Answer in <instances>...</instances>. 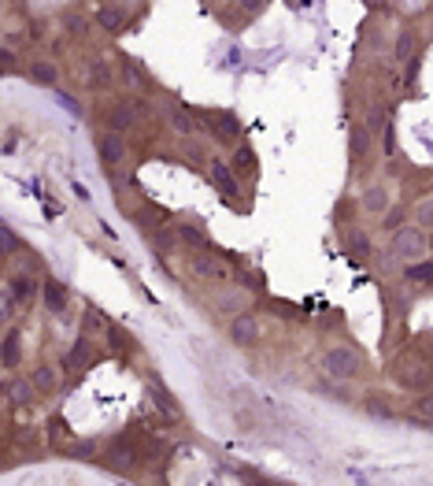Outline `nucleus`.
<instances>
[{"label": "nucleus", "mask_w": 433, "mask_h": 486, "mask_svg": "<svg viewBox=\"0 0 433 486\" xmlns=\"http://www.w3.org/2000/svg\"><path fill=\"white\" fill-rule=\"evenodd\" d=\"M108 182H112V193L119 201L130 197V189H134V175L126 172V167H119V172H108Z\"/></svg>", "instance_id": "obj_38"}, {"label": "nucleus", "mask_w": 433, "mask_h": 486, "mask_svg": "<svg viewBox=\"0 0 433 486\" xmlns=\"http://www.w3.org/2000/svg\"><path fill=\"white\" fill-rule=\"evenodd\" d=\"M96 465L104 468V472H115V475L134 479V475L141 472V465H145V453H141V446L130 442V439H112L104 449H100Z\"/></svg>", "instance_id": "obj_4"}, {"label": "nucleus", "mask_w": 433, "mask_h": 486, "mask_svg": "<svg viewBox=\"0 0 433 486\" xmlns=\"http://www.w3.org/2000/svg\"><path fill=\"white\" fill-rule=\"evenodd\" d=\"M208 179H212V186L222 193L226 201H241V175L234 172V163L230 160H222V156H212L208 160Z\"/></svg>", "instance_id": "obj_12"}, {"label": "nucleus", "mask_w": 433, "mask_h": 486, "mask_svg": "<svg viewBox=\"0 0 433 486\" xmlns=\"http://www.w3.org/2000/svg\"><path fill=\"white\" fill-rule=\"evenodd\" d=\"M319 364H322L326 379H334V382H360V379H367V356L355 349L352 342H329L322 349Z\"/></svg>", "instance_id": "obj_1"}, {"label": "nucleus", "mask_w": 433, "mask_h": 486, "mask_svg": "<svg viewBox=\"0 0 433 486\" xmlns=\"http://www.w3.org/2000/svg\"><path fill=\"white\" fill-rule=\"evenodd\" d=\"M108 342H112V349H119V353H130V349H134V338L126 334L122 327H108Z\"/></svg>", "instance_id": "obj_43"}, {"label": "nucleus", "mask_w": 433, "mask_h": 486, "mask_svg": "<svg viewBox=\"0 0 433 486\" xmlns=\"http://www.w3.org/2000/svg\"><path fill=\"white\" fill-rule=\"evenodd\" d=\"M234 279H237V286H241V289H248V294H256V289H260V279L252 275L248 267H234Z\"/></svg>", "instance_id": "obj_46"}, {"label": "nucleus", "mask_w": 433, "mask_h": 486, "mask_svg": "<svg viewBox=\"0 0 433 486\" xmlns=\"http://www.w3.org/2000/svg\"><path fill=\"white\" fill-rule=\"evenodd\" d=\"M115 67H119V89H126V93H145L148 89V75L134 60H119Z\"/></svg>", "instance_id": "obj_27"}, {"label": "nucleus", "mask_w": 433, "mask_h": 486, "mask_svg": "<svg viewBox=\"0 0 433 486\" xmlns=\"http://www.w3.org/2000/svg\"><path fill=\"white\" fill-rule=\"evenodd\" d=\"M82 79H86V89L89 93H108L119 86V67L108 60V56H89L86 67H82Z\"/></svg>", "instance_id": "obj_11"}, {"label": "nucleus", "mask_w": 433, "mask_h": 486, "mask_svg": "<svg viewBox=\"0 0 433 486\" xmlns=\"http://www.w3.org/2000/svg\"><path fill=\"white\" fill-rule=\"evenodd\" d=\"M412 416H415L419 423H429V427H433V390H422V394H415Z\"/></svg>", "instance_id": "obj_39"}, {"label": "nucleus", "mask_w": 433, "mask_h": 486, "mask_svg": "<svg viewBox=\"0 0 433 486\" xmlns=\"http://www.w3.org/2000/svg\"><path fill=\"white\" fill-rule=\"evenodd\" d=\"M104 331H108V323H104V320H100V312L86 308V312H82V334L96 338V334H104Z\"/></svg>", "instance_id": "obj_42"}, {"label": "nucleus", "mask_w": 433, "mask_h": 486, "mask_svg": "<svg viewBox=\"0 0 433 486\" xmlns=\"http://www.w3.org/2000/svg\"><path fill=\"white\" fill-rule=\"evenodd\" d=\"M419 48H422L419 30L415 27H400L396 45H393V63L396 67H412V60H419Z\"/></svg>", "instance_id": "obj_22"}, {"label": "nucleus", "mask_w": 433, "mask_h": 486, "mask_svg": "<svg viewBox=\"0 0 433 486\" xmlns=\"http://www.w3.org/2000/svg\"><path fill=\"white\" fill-rule=\"evenodd\" d=\"M248 289H241V286H222V289H215L212 294V312L215 315H222V320H230V315H237V312H245L248 308Z\"/></svg>", "instance_id": "obj_18"}, {"label": "nucleus", "mask_w": 433, "mask_h": 486, "mask_svg": "<svg viewBox=\"0 0 433 486\" xmlns=\"http://www.w3.org/2000/svg\"><path fill=\"white\" fill-rule=\"evenodd\" d=\"M407 215H412V208H404V205H389V208H386V215H381V230L393 234L396 227H404V223H407Z\"/></svg>", "instance_id": "obj_40"}, {"label": "nucleus", "mask_w": 433, "mask_h": 486, "mask_svg": "<svg viewBox=\"0 0 433 486\" xmlns=\"http://www.w3.org/2000/svg\"><path fill=\"white\" fill-rule=\"evenodd\" d=\"M389 256L400 260V264H412V260L429 256V230L407 220L404 227H396L389 234Z\"/></svg>", "instance_id": "obj_5"}, {"label": "nucleus", "mask_w": 433, "mask_h": 486, "mask_svg": "<svg viewBox=\"0 0 433 486\" xmlns=\"http://www.w3.org/2000/svg\"><path fill=\"white\" fill-rule=\"evenodd\" d=\"M429 368H433V356H429Z\"/></svg>", "instance_id": "obj_49"}, {"label": "nucleus", "mask_w": 433, "mask_h": 486, "mask_svg": "<svg viewBox=\"0 0 433 486\" xmlns=\"http://www.w3.org/2000/svg\"><path fill=\"white\" fill-rule=\"evenodd\" d=\"M196 123L208 130L219 145H234L241 138V119L230 108H219V112H196Z\"/></svg>", "instance_id": "obj_9"}, {"label": "nucleus", "mask_w": 433, "mask_h": 486, "mask_svg": "<svg viewBox=\"0 0 433 486\" xmlns=\"http://www.w3.org/2000/svg\"><path fill=\"white\" fill-rule=\"evenodd\" d=\"M386 208H389V186L386 182H371L363 193H360V212H367V215H386Z\"/></svg>", "instance_id": "obj_25"}, {"label": "nucleus", "mask_w": 433, "mask_h": 486, "mask_svg": "<svg viewBox=\"0 0 433 486\" xmlns=\"http://www.w3.org/2000/svg\"><path fill=\"white\" fill-rule=\"evenodd\" d=\"M63 364H53V360H37L34 368H30V379L37 386V394L41 398H56L63 390Z\"/></svg>", "instance_id": "obj_14"}, {"label": "nucleus", "mask_w": 433, "mask_h": 486, "mask_svg": "<svg viewBox=\"0 0 433 486\" xmlns=\"http://www.w3.org/2000/svg\"><path fill=\"white\" fill-rule=\"evenodd\" d=\"M148 115H152V105L141 93H126V96H115V101L100 105V123H104V130H119V134H130Z\"/></svg>", "instance_id": "obj_2"}, {"label": "nucleus", "mask_w": 433, "mask_h": 486, "mask_svg": "<svg viewBox=\"0 0 433 486\" xmlns=\"http://www.w3.org/2000/svg\"><path fill=\"white\" fill-rule=\"evenodd\" d=\"M41 308H45L48 315H63V312L71 308V289H67V282H60L56 275H48V279H45V289H41Z\"/></svg>", "instance_id": "obj_21"}, {"label": "nucleus", "mask_w": 433, "mask_h": 486, "mask_svg": "<svg viewBox=\"0 0 433 486\" xmlns=\"http://www.w3.org/2000/svg\"><path fill=\"white\" fill-rule=\"evenodd\" d=\"M145 390H148V398H152V405L160 408V416L167 420V423H182V405L174 401V394L163 386V379L160 375H148V382H145Z\"/></svg>", "instance_id": "obj_15"}, {"label": "nucleus", "mask_w": 433, "mask_h": 486, "mask_svg": "<svg viewBox=\"0 0 433 486\" xmlns=\"http://www.w3.org/2000/svg\"><path fill=\"white\" fill-rule=\"evenodd\" d=\"M4 289L12 294V301L19 305V312H30L34 305H41L45 279L34 272V267H12V275H8Z\"/></svg>", "instance_id": "obj_7"}, {"label": "nucleus", "mask_w": 433, "mask_h": 486, "mask_svg": "<svg viewBox=\"0 0 433 486\" xmlns=\"http://www.w3.org/2000/svg\"><path fill=\"white\" fill-rule=\"evenodd\" d=\"M130 215H134V223L145 230V234H156L160 227H167L171 223V215H167V208H160V205H152V201H141L137 208H130Z\"/></svg>", "instance_id": "obj_24"}, {"label": "nucleus", "mask_w": 433, "mask_h": 486, "mask_svg": "<svg viewBox=\"0 0 433 486\" xmlns=\"http://www.w3.org/2000/svg\"><path fill=\"white\" fill-rule=\"evenodd\" d=\"M0 60H4V75H15V71H19V67H15V60H19V56H15V48H12V45H4V53H0Z\"/></svg>", "instance_id": "obj_47"}, {"label": "nucleus", "mask_w": 433, "mask_h": 486, "mask_svg": "<svg viewBox=\"0 0 433 486\" xmlns=\"http://www.w3.org/2000/svg\"><path fill=\"white\" fill-rule=\"evenodd\" d=\"M182 160L189 163V167H196V172H204V167H208V160H212V153H208V145H204L196 134L193 138H182Z\"/></svg>", "instance_id": "obj_30"}, {"label": "nucleus", "mask_w": 433, "mask_h": 486, "mask_svg": "<svg viewBox=\"0 0 433 486\" xmlns=\"http://www.w3.org/2000/svg\"><path fill=\"white\" fill-rule=\"evenodd\" d=\"M96 156L108 172H119V167L130 163V138L119 130H100L96 134Z\"/></svg>", "instance_id": "obj_10"}, {"label": "nucleus", "mask_w": 433, "mask_h": 486, "mask_svg": "<svg viewBox=\"0 0 433 486\" xmlns=\"http://www.w3.org/2000/svg\"><path fill=\"white\" fill-rule=\"evenodd\" d=\"M371 153H374V134H371V127L363 123V119H352V127H348V156H352V163L371 160Z\"/></svg>", "instance_id": "obj_20"}, {"label": "nucleus", "mask_w": 433, "mask_h": 486, "mask_svg": "<svg viewBox=\"0 0 433 486\" xmlns=\"http://www.w3.org/2000/svg\"><path fill=\"white\" fill-rule=\"evenodd\" d=\"M429 256H433V230H429Z\"/></svg>", "instance_id": "obj_48"}, {"label": "nucleus", "mask_w": 433, "mask_h": 486, "mask_svg": "<svg viewBox=\"0 0 433 486\" xmlns=\"http://www.w3.org/2000/svg\"><path fill=\"white\" fill-rule=\"evenodd\" d=\"M363 412H367L371 420H396V408L389 405V398H381L378 390H371L363 398Z\"/></svg>", "instance_id": "obj_32"}, {"label": "nucleus", "mask_w": 433, "mask_h": 486, "mask_svg": "<svg viewBox=\"0 0 433 486\" xmlns=\"http://www.w3.org/2000/svg\"><path fill=\"white\" fill-rule=\"evenodd\" d=\"M96 360V342H93V338L89 334H79V338H74V342H71V349L63 353V368H67V375H79V372H86L89 368V364Z\"/></svg>", "instance_id": "obj_16"}, {"label": "nucleus", "mask_w": 433, "mask_h": 486, "mask_svg": "<svg viewBox=\"0 0 433 486\" xmlns=\"http://www.w3.org/2000/svg\"><path fill=\"white\" fill-rule=\"evenodd\" d=\"M100 449H104L100 442H74V446H71V457H79V460H96Z\"/></svg>", "instance_id": "obj_44"}, {"label": "nucleus", "mask_w": 433, "mask_h": 486, "mask_svg": "<svg viewBox=\"0 0 433 486\" xmlns=\"http://www.w3.org/2000/svg\"><path fill=\"white\" fill-rule=\"evenodd\" d=\"M89 27H93V22H89L82 12H71V15H63V30H67V38H74V41L89 38Z\"/></svg>", "instance_id": "obj_37"}, {"label": "nucleus", "mask_w": 433, "mask_h": 486, "mask_svg": "<svg viewBox=\"0 0 433 486\" xmlns=\"http://www.w3.org/2000/svg\"><path fill=\"white\" fill-rule=\"evenodd\" d=\"M22 75H27L30 82H37V86H45V89L60 86V67H56V60H48V56H34L27 67H22Z\"/></svg>", "instance_id": "obj_23"}, {"label": "nucleus", "mask_w": 433, "mask_h": 486, "mask_svg": "<svg viewBox=\"0 0 433 486\" xmlns=\"http://www.w3.org/2000/svg\"><path fill=\"white\" fill-rule=\"evenodd\" d=\"M234 172L245 175V179H252L260 172V160H256V153H252V145H237L234 149Z\"/></svg>", "instance_id": "obj_35"}, {"label": "nucleus", "mask_w": 433, "mask_h": 486, "mask_svg": "<svg viewBox=\"0 0 433 486\" xmlns=\"http://www.w3.org/2000/svg\"><path fill=\"white\" fill-rule=\"evenodd\" d=\"M48 442H53V449H60V453H71V446L74 442H79V439H74V434H71V427H67V420H48Z\"/></svg>", "instance_id": "obj_33"}, {"label": "nucleus", "mask_w": 433, "mask_h": 486, "mask_svg": "<svg viewBox=\"0 0 433 486\" xmlns=\"http://www.w3.org/2000/svg\"><path fill=\"white\" fill-rule=\"evenodd\" d=\"M345 253L352 260H371L374 256V238L363 227H348L345 230Z\"/></svg>", "instance_id": "obj_26"}, {"label": "nucleus", "mask_w": 433, "mask_h": 486, "mask_svg": "<svg viewBox=\"0 0 433 486\" xmlns=\"http://www.w3.org/2000/svg\"><path fill=\"white\" fill-rule=\"evenodd\" d=\"M363 123L371 127V134L378 138V134H386V127H389V108L381 105V101H371L367 105V112H363Z\"/></svg>", "instance_id": "obj_34"}, {"label": "nucleus", "mask_w": 433, "mask_h": 486, "mask_svg": "<svg viewBox=\"0 0 433 486\" xmlns=\"http://www.w3.org/2000/svg\"><path fill=\"white\" fill-rule=\"evenodd\" d=\"M130 0H108V4H100V12H96V27L104 30V34H122L126 27H130Z\"/></svg>", "instance_id": "obj_13"}, {"label": "nucleus", "mask_w": 433, "mask_h": 486, "mask_svg": "<svg viewBox=\"0 0 433 486\" xmlns=\"http://www.w3.org/2000/svg\"><path fill=\"white\" fill-rule=\"evenodd\" d=\"M37 398H41V394H37V386H34L30 375H22V379L12 375V379L4 382V405H8V408H22V412H27V408L37 405Z\"/></svg>", "instance_id": "obj_19"}, {"label": "nucleus", "mask_w": 433, "mask_h": 486, "mask_svg": "<svg viewBox=\"0 0 433 486\" xmlns=\"http://www.w3.org/2000/svg\"><path fill=\"white\" fill-rule=\"evenodd\" d=\"M22 356H27V349H22V331H19V327H8V331H4V372H8V375L22 364Z\"/></svg>", "instance_id": "obj_29"}, {"label": "nucleus", "mask_w": 433, "mask_h": 486, "mask_svg": "<svg viewBox=\"0 0 433 486\" xmlns=\"http://www.w3.org/2000/svg\"><path fill=\"white\" fill-rule=\"evenodd\" d=\"M160 119H163V127L171 130V134H178V138H193L196 134V112L193 108H186V105H163L160 108Z\"/></svg>", "instance_id": "obj_17"}, {"label": "nucleus", "mask_w": 433, "mask_h": 486, "mask_svg": "<svg viewBox=\"0 0 433 486\" xmlns=\"http://www.w3.org/2000/svg\"><path fill=\"white\" fill-rule=\"evenodd\" d=\"M19 253H22V238L4 223V227H0V256H4V260L12 264Z\"/></svg>", "instance_id": "obj_36"}, {"label": "nucleus", "mask_w": 433, "mask_h": 486, "mask_svg": "<svg viewBox=\"0 0 433 486\" xmlns=\"http://www.w3.org/2000/svg\"><path fill=\"white\" fill-rule=\"evenodd\" d=\"M412 215H415V223H419V227L433 230V193H426V197H419V201H415Z\"/></svg>", "instance_id": "obj_41"}, {"label": "nucleus", "mask_w": 433, "mask_h": 486, "mask_svg": "<svg viewBox=\"0 0 433 486\" xmlns=\"http://www.w3.org/2000/svg\"><path fill=\"white\" fill-rule=\"evenodd\" d=\"M186 267H189V275L196 282H226V279H230V267H226V260L215 249L186 253Z\"/></svg>", "instance_id": "obj_8"}, {"label": "nucleus", "mask_w": 433, "mask_h": 486, "mask_svg": "<svg viewBox=\"0 0 433 486\" xmlns=\"http://www.w3.org/2000/svg\"><path fill=\"white\" fill-rule=\"evenodd\" d=\"M178 234H182V246H186L189 253H196V249H215L212 234L204 230V227H196V223H178Z\"/></svg>", "instance_id": "obj_31"}, {"label": "nucleus", "mask_w": 433, "mask_h": 486, "mask_svg": "<svg viewBox=\"0 0 433 486\" xmlns=\"http://www.w3.org/2000/svg\"><path fill=\"white\" fill-rule=\"evenodd\" d=\"M400 279L407 286H433V260H412V264H404L400 267Z\"/></svg>", "instance_id": "obj_28"}, {"label": "nucleus", "mask_w": 433, "mask_h": 486, "mask_svg": "<svg viewBox=\"0 0 433 486\" xmlns=\"http://www.w3.org/2000/svg\"><path fill=\"white\" fill-rule=\"evenodd\" d=\"M234 4H237V12L245 19H256V15H263V8L271 4V0H234Z\"/></svg>", "instance_id": "obj_45"}, {"label": "nucleus", "mask_w": 433, "mask_h": 486, "mask_svg": "<svg viewBox=\"0 0 433 486\" xmlns=\"http://www.w3.org/2000/svg\"><path fill=\"white\" fill-rule=\"evenodd\" d=\"M226 342L234 349H256L263 342V315L252 308L230 315V320H226Z\"/></svg>", "instance_id": "obj_6"}, {"label": "nucleus", "mask_w": 433, "mask_h": 486, "mask_svg": "<svg viewBox=\"0 0 433 486\" xmlns=\"http://www.w3.org/2000/svg\"><path fill=\"white\" fill-rule=\"evenodd\" d=\"M393 382L407 394H422V390H433V368H429V356L422 353H400L393 360Z\"/></svg>", "instance_id": "obj_3"}]
</instances>
